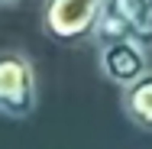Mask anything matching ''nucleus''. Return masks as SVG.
I'll return each mask as SVG.
<instances>
[{
  "instance_id": "4",
  "label": "nucleus",
  "mask_w": 152,
  "mask_h": 149,
  "mask_svg": "<svg viewBox=\"0 0 152 149\" xmlns=\"http://www.w3.org/2000/svg\"><path fill=\"white\" fill-rule=\"evenodd\" d=\"M123 114L133 126L152 133V68L123 88Z\"/></svg>"
},
{
  "instance_id": "5",
  "label": "nucleus",
  "mask_w": 152,
  "mask_h": 149,
  "mask_svg": "<svg viewBox=\"0 0 152 149\" xmlns=\"http://www.w3.org/2000/svg\"><path fill=\"white\" fill-rule=\"evenodd\" d=\"M120 10L129 16V23L136 26L139 46L152 49V0H117Z\"/></svg>"
},
{
  "instance_id": "3",
  "label": "nucleus",
  "mask_w": 152,
  "mask_h": 149,
  "mask_svg": "<svg viewBox=\"0 0 152 149\" xmlns=\"http://www.w3.org/2000/svg\"><path fill=\"white\" fill-rule=\"evenodd\" d=\"M149 49H142L139 42H104V46H97V65H100V75L110 81V84H117V88H126V84H133L139 75H146L149 71Z\"/></svg>"
},
{
  "instance_id": "1",
  "label": "nucleus",
  "mask_w": 152,
  "mask_h": 149,
  "mask_svg": "<svg viewBox=\"0 0 152 149\" xmlns=\"http://www.w3.org/2000/svg\"><path fill=\"white\" fill-rule=\"evenodd\" d=\"M104 7H107V0H45L42 3V32L58 46L94 42Z\"/></svg>"
},
{
  "instance_id": "6",
  "label": "nucleus",
  "mask_w": 152,
  "mask_h": 149,
  "mask_svg": "<svg viewBox=\"0 0 152 149\" xmlns=\"http://www.w3.org/2000/svg\"><path fill=\"white\" fill-rule=\"evenodd\" d=\"M10 3H16V0H0V7H10Z\"/></svg>"
},
{
  "instance_id": "2",
  "label": "nucleus",
  "mask_w": 152,
  "mask_h": 149,
  "mask_svg": "<svg viewBox=\"0 0 152 149\" xmlns=\"http://www.w3.org/2000/svg\"><path fill=\"white\" fill-rule=\"evenodd\" d=\"M39 107V81L26 52L0 49V114L10 120H26Z\"/></svg>"
}]
</instances>
